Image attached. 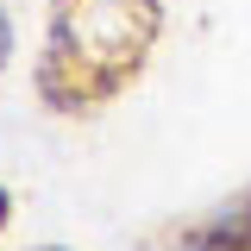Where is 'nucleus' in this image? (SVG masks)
I'll return each instance as SVG.
<instances>
[{
    "instance_id": "nucleus-1",
    "label": "nucleus",
    "mask_w": 251,
    "mask_h": 251,
    "mask_svg": "<svg viewBox=\"0 0 251 251\" xmlns=\"http://www.w3.org/2000/svg\"><path fill=\"white\" fill-rule=\"evenodd\" d=\"M163 38V0H50L44 50H38V100L82 120L120 100Z\"/></svg>"
},
{
    "instance_id": "nucleus-2",
    "label": "nucleus",
    "mask_w": 251,
    "mask_h": 251,
    "mask_svg": "<svg viewBox=\"0 0 251 251\" xmlns=\"http://www.w3.org/2000/svg\"><path fill=\"white\" fill-rule=\"evenodd\" d=\"M176 251H251V188H239L232 201H220L214 214H201L176 239Z\"/></svg>"
},
{
    "instance_id": "nucleus-3",
    "label": "nucleus",
    "mask_w": 251,
    "mask_h": 251,
    "mask_svg": "<svg viewBox=\"0 0 251 251\" xmlns=\"http://www.w3.org/2000/svg\"><path fill=\"white\" fill-rule=\"evenodd\" d=\"M6 57H13V19H6V6H0V69H6Z\"/></svg>"
},
{
    "instance_id": "nucleus-4",
    "label": "nucleus",
    "mask_w": 251,
    "mask_h": 251,
    "mask_svg": "<svg viewBox=\"0 0 251 251\" xmlns=\"http://www.w3.org/2000/svg\"><path fill=\"white\" fill-rule=\"evenodd\" d=\"M6 220H13V195L0 188V232H6Z\"/></svg>"
}]
</instances>
